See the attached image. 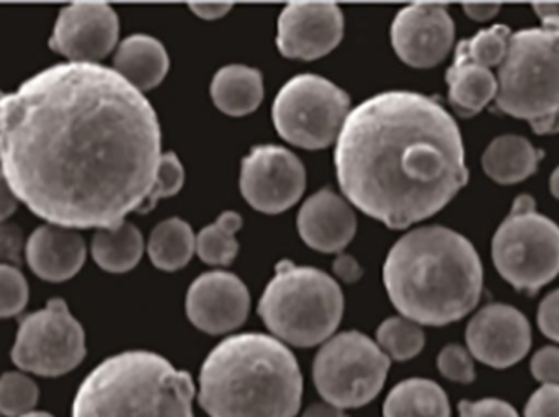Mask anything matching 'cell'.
<instances>
[{
	"mask_svg": "<svg viewBox=\"0 0 559 417\" xmlns=\"http://www.w3.org/2000/svg\"><path fill=\"white\" fill-rule=\"evenodd\" d=\"M156 111L115 69L61 62L0 98V167L29 212L107 229L140 212L159 167Z\"/></svg>",
	"mask_w": 559,
	"mask_h": 417,
	"instance_id": "1",
	"label": "cell"
},
{
	"mask_svg": "<svg viewBox=\"0 0 559 417\" xmlns=\"http://www.w3.org/2000/svg\"><path fill=\"white\" fill-rule=\"evenodd\" d=\"M334 160L348 202L390 229L436 215L469 179L459 124L416 92L361 102L342 127Z\"/></svg>",
	"mask_w": 559,
	"mask_h": 417,
	"instance_id": "2",
	"label": "cell"
},
{
	"mask_svg": "<svg viewBox=\"0 0 559 417\" xmlns=\"http://www.w3.org/2000/svg\"><path fill=\"white\" fill-rule=\"evenodd\" d=\"M388 297L419 326H447L475 310L485 272L475 246L453 229L426 226L404 235L383 267Z\"/></svg>",
	"mask_w": 559,
	"mask_h": 417,
	"instance_id": "3",
	"label": "cell"
},
{
	"mask_svg": "<svg viewBox=\"0 0 559 417\" xmlns=\"http://www.w3.org/2000/svg\"><path fill=\"white\" fill-rule=\"evenodd\" d=\"M301 395L296 357L265 334L228 337L200 372V405L210 417H295Z\"/></svg>",
	"mask_w": 559,
	"mask_h": 417,
	"instance_id": "4",
	"label": "cell"
},
{
	"mask_svg": "<svg viewBox=\"0 0 559 417\" xmlns=\"http://www.w3.org/2000/svg\"><path fill=\"white\" fill-rule=\"evenodd\" d=\"M192 377L147 350L104 360L79 386L72 417H193Z\"/></svg>",
	"mask_w": 559,
	"mask_h": 417,
	"instance_id": "5",
	"label": "cell"
},
{
	"mask_svg": "<svg viewBox=\"0 0 559 417\" xmlns=\"http://www.w3.org/2000/svg\"><path fill=\"white\" fill-rule=\"evenodd\" d=\"M496 79L499 110L542 136L559 133V26L514 33Z\"/></svg>",
	"mask_w": 559,
	"mask_h": 417,
	"instance_id": "6",
	"label": "cell"
},
{
	"mask_svg": "<svg viewBox=\"0 0 559 417\" xmlns=\"http://www.w3.org/2000/svg\"><path fill=\"white\" fill-rule=\"evenodd\" d=\"M265 326L286 344L325 343L344 314V295L334 278L312 267L280 262L258 308Z\"/></svg>",
	"mask_w": 559,
	"mask_h": 417,
	"instance_id": "7",
	"label": "cell"
},
{
	"mask_svg": "<svg viewBox=\"0 0 559 417\" xmlns=\"http://www.w3.org/2000/svg\"><path fill=\"white\" fill-rule=\"evenodd\" d=\"M521 195L492 238V262L518 291L534 295L559 274V226Z\"/></svg>",
	"mask_w": 559,
	"mask_h": 417,
	"instance_id": "8",
	"label": "cell"
},
{
	"mask_svg": "<svg viewBox=\"0 0 559 417\" xmlns=\"http://www.w3.org/2000/svg\"><path fill=\"white\" fill-rule=\"evenodd\" d=\"M391 360L377 343L347 331L325 341L312 367L316 389L329 405L361 408L380 395Z\"/></svg>",
	"mask_w": 559,
	"mask_h": 417,
	"instance_id": "9",
	"label": "cell"
},
{
	"mask_svg": "<svg viewBox=\"0 0 559 417\" xmlns=\"http://www.w3.org/2000/svg\"><path fill=\"white\" fill-rule=\"evenodd\" d=\"M350 114V97L328 79L299 74L275 97L272 117L277 133L293 146L324 150L331 146Z\"/></svg>",
	"mask_w": 559,
	"mask_h": 417,
	"instance_id": "10",
	"label": "cell"
},
{
	"mask_svg": "<svg viewBox=\"0 0 559 417\" xmlns=\"http://www.w3.org/2000/svg\"><path fill=\"white\" fill-rule=\"evenodd\" d=\"M84 357V330L66 301L49 300L43 310L20 321L12 349L19 369L39 377H59L74 370Z\"/></svg>",
	"mask_w": 559,
	"mask_h": 417,
	"instance_id": "11",
	"label": "cell"
},
{
	"mask_svg": "<svg viewBox=\"0 0 559 417\" xmlns=\"http://www.w3.org/2000/svg\"><path fill=\"white\" fill-rule=\"evenodd\" d=\"M239 186L252 208L278 215L301 199L306 189L305 166L285 147L262 144L242 159Z\"/></svg>",
	"mask_w": 559,
	"mask_h": 417,
	"instance_id": "12",
	"label": "cell"
},
{
	"mask_svg": "<svg viewBox=\"0 0 559 417\" xmlns=\"http://www.w3.org/2000/svg\"><path fill=\"white\" fill-rule=\"evenodd\" d=\"M455 41V23L439 2L404 7L391 26V43L404 64L429 69L449 56Z\"/></svg>",
	"mask_w": 559,
	"mask_h": 417,
	"instance_id": "13",
	"label": "cell"
},
{
	"mask_svg": "<svg viewBox=\"0 0 559 417\" xmlns=\"http://www.w3.org/2000/svg\"><path fill=\"white\" fill-rule=\"evenodd\" d=\"M120 22L105 2H74L61 10L49 46L69 62L98 64L118 43Z\"/></svg>",
	"mask_w": 559,
	"mask_h": 417,
	"instance_id": "14",
	"label": "cell"
},
{
	"mask_svg": "<svg viewBox=\"0 0 559 417\" xmlns=\"http://www.w3.org/2000/svg\"><path fill=\"white\" fill-rule=\"evenodd\" d=\"M469 354L491 369L504 370L521 362L532 346L527 317L509 305L492 303L479 310L466 327Z\"/></svg>",
	"mask_w": 559,
	"mask_h": 417,
	"instance_id": "15",
	"label": "cell"
},
{
	"mask_svg": "<svg viewBox=\"0 0 559 417\" xmlns=\"http://www.w3.org/2000/svg\"><path fill=\"white\" fill-rule=\"evenodd\" d=\"M344 15L334 2H292L280 13L277 46L285 58L314 61L337 48Z\"/></svg>",
	"mask_w": 559,
	"mask_h": 417,
	"instance_id": "16",
	"label": "cell"
},
{
	"mask_svg": "<svg viewBox=\"0 0 559 417\" xmlns=\"http://www.w3.org/2000/svg\"><path fill=\"white\" fill-rule=\"evenodd\" d=\"M249 310L251 297L248 287L229 272H206L187 291V318L197 330L213 336L241 326Z\"/></svg>",
	"mask_w": 559,
	"mask_h": 417,
	"instance_id": "17",
	"label": "cell"
},
{
	"mask_svg": "<svg viewBox=\"0 0 559 417\" xmlns=\"http://www.w3.org/2000/svg\"><path fill=\"white\" fill-rule=\"evenodd\" d=\"M298 231L314 251L341 252L357 231L354 210L337 193L321 190L306 200L298 213Z\"/></svg>",
	"mask_w": 559,
	"mask_h": 417,
	"instance_id": "18",
	"label": "cell"
},
{
	"mask_svg": "<svg viewBox=\"0 0 559 417\" xmlns=\"http://www.w3.org/2000/svg\"><path fill=\"white\" fill-rule=\"evenodd\" d=\"M29 269L46 282H66L74 277L85 262L87 249L81 235L61 226H39L25 246Z\"/></svg>",
	"mask_w": 559,
	"mask_h": 417,
	"instance_id": "19",
	"label": "cell"
},
{
	"mask_svg": "<svg viewBox=\"0 0 559 417\" xmlns=\"http://www.w3.org/2000/svg\"><path fill=\"white\" fill-rule=\"evenodd\" d=\"M115 71L140 92L157 87L169 71V56L159 39L133 35L118 46Z\"/></svg>",
	"mask_w": 559,
	"mask_h": 417,
	"instance_id": "20",
	"label": "cell"
},
{
	"mask_svg": "<svg viewBox=\"0 0 559 417\" xmlns=\"http://www.w3.org/2000/svg\"><path fill=\"white\" fill-rule=\"evenodd\" d=\"M544 153L515 134L496 138L483 154V169L495 182L514 186L534 176Z\"/></svg>",
	"mask_w": 559,
	"mask_h": 417,
	"instance_id": "21",
	"label": "cell"
},
{
	"mask_svg": "<svg viewBox=\"0 0 559 417\" xmlns=\"http://www.w3.org/2000/svg\"><path fill=\"white\" fill-rule=\"evenodd\" d=\"M213 102L229 117H245L258 110L264 98V79L258 69L231 64L219 69L213 78Z\"/></svg>",
	"mask_w": 559,
	"mask_h": 417,
	"instance_id": "22",
	"label": "cell"
},
{
	"mask_svg": "<svg viewBox=\"0 0 559 417\" xmlns=\"http://www.w3.org/2000/svg\"><path fill=\"white\" fill-rule=\"evenodd\" d=\"M447 84L450 105L460 117H475L498 95V79L491 69L462 59H453L447 71Z\"/></svg>",
	"mask_w": 559,
	"mask_h": 417,
	"instance_id": "23",
	"label": "cell"
},
{
	"mask_svg": "<svg viewBox=\"0 0 559 417\" xmlns=\"http://www.w3.org/2000/svg\"><path fill=\"white\" fill-rule=\"evenodd\" d=\"M383 417H452V408L439 383L409 379L391 390L384 402Z\"/></svg>",
	"mask_w": 559,
	"mask_h": 417,
	"instance_id": "24",
	"label": "cell"
},
{
	"mask_svg": "<svg viewBox=\"0 0 559 417\" xmlns=\"http://www.w3.org/2000/svg\"><path fill=\"white\" fill-rule=\"evenodd\" d=\"M143 235L136 226L123 222L115 228L97 229L92 239L95 264L110 274H124L140 264L143 258Z\"/></svg>",
	"mask_w": 559,
	"mask_h": 417,
	"instance_id": "25",
	"label": "cell"
},
{
	"mask_svg": "<svg viewBox=\"0 0 559 417\" xmlns=\"http://www.w3.org/2000/svg\"><path fill=\"white\" fill-rule=\"evenodd\" d=\"M197 236L189 223L169 218L154 228L147 242L151 262L160 271L176 272L192 261Z\"/></svg>",
	"mask_w": 559,
	"mask_h": 417,
	"instance_id": "26",
	"label": "cell"
},
{
	"mask_svg": "<svg viewBox=\"0 0 559 417\" xmlns=\"http://www.w3.org/2000/svg\"><path fill=\"white\" fill-rule=\"evenodd\" d=\"M242 218L236 212H225L213 225L197 235L195 252L205 264L229 265L239 252L236 233Z\"/></svg>",
	"mask_w": 559,
	"mask_h": 417,
	"instance_id": "27",
	"label": "cell"
},
{
	"mask_svg": "<svg viewBox=\"0 0 559 417\" xmlns=\"http://www.w3.org/2000/svg\"><path fill=\"white\" fill-rule=\"evenodd\" d=\"M377 341L390 359L404 362L419 356L426 346V334L419 324L407 318H388L378 327Z\"/></svg>",
	"mask_w": 559,
	"mask_h": 417,
	"instance_id": "28",
	"label": "cell"
},
{
	"mask_svg": "<svg viewBox=\"0 0 559 417\" xmlns=\"http://www.w3.org/2000/svg\"><path fill=\"white\" fill-rule=\"evenodd\" d=\"M511 29L506 25H495L489 29L476 33L473 38L459 43L455 59L469 61L481 68L492 69L501 65L508 55Z\"/></svg>",
	"mask_w": 559,
	"mask_h": 417,
	"instance_id": "29",
	"label": "cell"
},
{
	"mask_svg": "<svg viewBox=\"0 0 559 417\" xmlns=\"http://www.w3.org/2000/svg\"><path fill=\"white\" fill-rule=\"evenodd\" d=\"M38 385L26 376L7 372L0 377V415L22 417L32 413L38 403Z\"/></svg>",
	"mask_w": 559,
	"mask_h": 417,
	"instance_id": "30",
	"label": "cell"
},
{
	"mask_svg": "<svg viewBox=\"0 0 559 417\" xmlns=\"http://www.w3.org/2000/svg\"><path fill=\"white\" fill-rule=\"evenodd\" d=\"M186 182V169L176 153H166L160 156L157 167L156 180L146 203L140 213H147L157 205V202L177 195Z\"/></svg>",
	"mask_w": 559,
	"mask_h": 417,
	"instance_id": "31",
	"label": "cell"
},
{
	"mask_svg": "<svg viewBox=\"0 0 559 417\" xmlns=\"http://www.w3.org/2000/svg\"><path fill=\"white\" fill-rule=\"evenodd\" d=\"M28 303V284L19 269L0 264V318L22 313Z\"/></svg>",
	"mask_w": 559,
	"mask_h": 417,
	"instance_id": "32",
	"label": "cell"
},
{
	"mask_svg": "<svg viewBox=\"0 0 559 417\" xmlns=\"http://www.w3.org/2000/svg\"><path fill=\"white\" fill-rule=\"evenodd\" d=\"M437 366L440 373L452 382L463 383V385L475 382L476 370L473 356L469 350L459 344L443 347L437 359Z\"/></svg>",
	"mask_w": 559,
	"mask_h": 417,
	"instance_id": "33",
	"label": "cell"
},
{
	"mask_svg": "<svg viewBox=\"0 0 559 417\" xmlns=\"http://www.w3.org/2000/svg\"><path fill=\"white\" fill-rule=\"evenodd\" d=\"M532 376L542 385H559V349L548 346L535 353L531 362Z\"/></svg>",
	"mask_w": 559,
	"mask_h": 417,
	"instance_id": "34",
	"label": "cell"
},
{
	"mask_svg": "<svg viewBox=\"0 0 559 417\" xmlns=\"http://www.w3.org/2000/svg\"><path fill=\"white\" fill-rule=\"evenodd\" d=\"M460 417H521L511 403L498 398H485L479 402H462L459 405Z\"/></svg>",
	"mask_w": 559,
	"mask_h": 417,
	"instance_id": "35",
	"label": "cell"
},
{
	"mask_svg": "<svg viewBox=\"0 0 559 417\" xmlns=\"http://www.w3.org/2000/svg\"><path fill=\"white\" fill-rule=\"evenodd\" d=\"M524 417H559V385H542L528 398Z\"/></svg>",
	"mask_w": 559,
	"mask_h": 417,
	"instance_id": "36",
	"label": "cell"
},
{
	"mask_svg": "<svg viewBox=\"0 0 559 417\" xmlns=\"http://www.w3.org/2000/svg\"><path fill=\"white\" fill-rule=\"evenodd\" d=\"M22 249L23 235L19 226L0 223V264L20 265Z\"/></svg>",
	"mask_w": 559,
	"mask_h": 417,
	"instance_id": "37",
	"label": "cell"
},
{
	"mask_svg": "<svg viewBox=\"0 0 559 417\" xmlns=\"http://www.w3.org/2000/svg\"><path fill=\"white\" fill-rule=\"evenodd\" d=\"M537 321L542 333L559 344V288L542 301Z\"/></svg>",
	"mask_w": 559,
	"mask_h": 417,
	"instance_id": "38",
	"label": "cell"
},
{
	"mask_svg": "<svg viewBox=\"0 0 559 417\" xmlns=\"http://www.w3.org/2000/svg\"><path fill=\"white\" fill-rule=\"evenodd\" d=\"M332 271L337 275L341 281H344L345 284H354L358 278L361 277V267L358 265V262L355 261L352 255L341 254L337 259H335L334 265H332Z\"/></svg>",
	"mask_w": 559,
	"mask_h": 417,
	"instance_id": "39",
	"label": "cell"
},
{
	"mask_svg": "<svg viewBox=\"0 0 559 417\" xmlns=\"http://www.w3.org/2000/svg\"><path fill=\"white\" fill-rule=\"evenodd\" d=\"M190 9L203 20H218L233 9L231 2H190Z\"/></svg>",
	"mask_w": 559,
	"mask_h": 417,
	"instance_id": "40",
	"label": "cell"
},
{
	"mask_svg": "<svg viewBox=\"0 0 559 417\" xmlns=\"http://www.w3.org/2000/svg\"><path fill=\"white\" fill-rule=\"evenodd\" d=\"M466 15L469 19L476 20V22H486L491 20L492 16L498 15L501 10V3L499 2H465L463 3Z\"/></svg>",
	"mask_w": 559,
	"mask_h": 417,
	"instance_id": "41",
	"label": "cell"
},
{
	"mask_svg": "<svg viewBox=\"0 0 559 417\" xmlns=\"http://www.w3.org/2000/svg\"><path fill=\"white\" fill-rule=\"evenodd\" d=\"M16 206H19V199H16L13 190L10 189L5 176L0 170V223L5 222L9 216H12L15 213Z\"/></svg>",
	"mask_w": 559,
	"mask_h": 417,
	"instance_id": "42",
	"label": "cell"
},
{
	"mask_svg": "<svg viewBox=\"0 0 559 417\" xmlns=\"http://www.w3.org/2000/svg\"><path fill=\"white\" fill-rule=\"evenodd\" d=\"M532 7L544 26H559V2H535Z\"/></svg>",
	"mask_w": 559,
	"mask_h": 417,
	"instance_id": "43",
	"label": "cell"
},
{
	"mask_svg": "<svg viewBox=\"0 0 559 417\" xmlns=\"http://www.w3.org/2000/svg\"><path fill=\"white\" fill-rule=\"evenodd\" d=\"M302 417H348L345 415L344 409L337 408V406L329 405V403H316V405L309 406L306 409Z\"/></svg>",
	"mask_w": 559,
	"mask_h": 417,
	"instance_id": "44",
	"label": "cell"
},
{
	"mask_svg": "<svg viewBox=\"0 0 559 417\" xmlns=\"http://www.w3.org/2000/svg\"><path fill=\"white\" fill-rule=\"evenodd\" d=\"M550 189L551 193H554L555 199L559 200V167H557V169H555V172L551 174Z\"/></svg>",
	"mask_w": 559,
	"mask_h": 417,
	"instance_id": "45",
	"label": "cell"
},
{
	"mask_svg": "<svg viewBox=\"0 0 559 417\" xmlns=\"http://www.w3.org/2000/svg\"><path fill=\"white\" fill-rule=\"evenodd\" d=\"M22 417H55V416L48 415V413H28V415H25Z\"/></svg>",
	"mask_w": 559,
	"mask_h": 417,
	"instance_id": "46",
	"label": "cell"
},
{
	"mask_svg": "<svg viewBox=\"0 0 559 417\" xmlns=\"http://www.w3.org/2000/svg\"><path fill=\"white\" fill-rule=\"evenodd\" d=\"M2 97H3V94H2V92H0V98H2Z\"/></svg>",
	"mask_w": 559,
	"mask_h": 417,
	"instance_id": "47",
	"label": "cell"
}]
</instances>
